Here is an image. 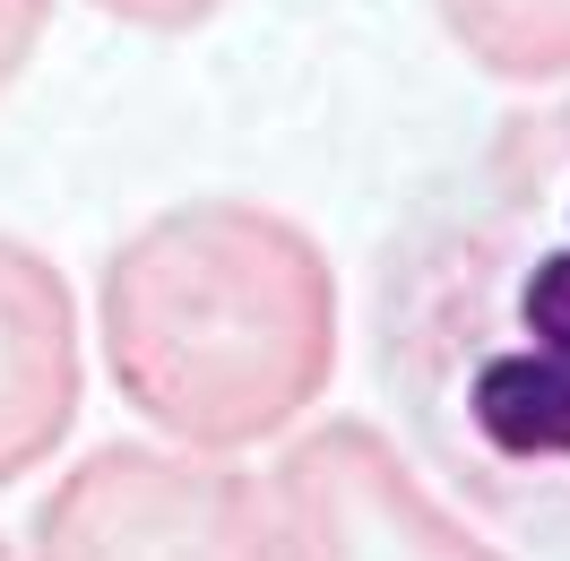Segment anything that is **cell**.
Segmentation results:
<instances>
[{
	"instance_id": "6da1fadb",
	"label": "cell",
	"mask_w": 570,
	"mask_h": 561,
	"mask_svg": "<svg viewBox=\"0 0 570 561\" xmlns=\"http://www.w3.org/2000/svg\"><path fill=\"white\" fill-rule=\"evenodd\" d=\"M381 372L475 510L570 544V105L501 121L406 225Z\"/></svg>"
},
{
	"instance_id": "7a4b0ae2",
	"label": "cell",
	"mask_w": 570,
	"mask_h": 561,
	"mask_svg": "<svg viewBox=\"0 0 570 561\" xmlns=\"http://www.w3.org/2000/svg\"><path fill=\"white\" fill-rule=\"evenodd\" d=\"M96 354L156 441L268 450L337 381V268L321 234L268 199L156 208L96 277Z\"/></svg>"
},
{
	"instance_id": "3957f363",
	"label": "cell",
	"mask_w": 570,
	"mask_h": 561,
	"mask_svg": "<svg viewBox=\"0 0 570 561\" xmlns=\"http://www.w3.org/2000/svg\"><path fill=\"white\" fill-rule=\"evenodd\" d=\"M27 561H277L268 484L174 441H105L36 501Z\"/></svg>"
},
{
	"instance_id": "277c9868",
	"label": "cell",
	"mask_w": 570,
	"mask_h": 561,
	"mask_svg": "<svg viewBox=\"0 0 570 561\" xmlns=\"http://www.w3.org/2000/svg\"><path fill=\"white\" fill-rule=\"evenodd\" d=\"M268 535H277V561H510L363 415L294 423L277 441Z\"/></svg>"
},
{
	"instance_id": "5b68a950",
	"label": "cell",
	"mask_w": 570,
	"mask_h": 561,
	"mask_svg": "<svg viewBox=\"0 0 570 561\" xmlns=\"http://www.w3.org/2000/svg\"><path fill=\"white\" fill-rule=\"evenodd\" d=\"M87 406V328H78L70 277L36 243L0 234V492L78 432Z\"/></svg>"
},
{
	"instance_id": "8992f818",
	"label": "cell",
	"mask_w": 570,
	"mask_h": 561,
	"mask_svg": "<svg viewBox=\"0 0 570 561\" xmlns=\"http://www.w3.org/2000/svg\"><path fill=\"white\" fill-rule=\"evenodd\" d=\"M432 18L501 87H570V0H432Z\"/></svg>"
},
{
	"instance_id": "52a82bcc",
	"label": "cell",
	"mask_w": 570,
	"mask_h": 561,
	"mask_svg": "<svg viewBox=\"0 0 570 561\" xmlns=\"http://www.w3.org/2000/svg\"><path fill=\"white\" fill-rule=\"evenodd\" d=\"M96 18H112V27H130V36H199L225 0H87Z\"/></svg>"
},
{
	"instance_id": "ba28073f",
	"label": "cell",
	"mask_w": 570,
	"mask_h": 561,
	"mask_svg": "<svg viewBox=\"0 0 570 561\" xmlns=\"http://www.w3.org/2000/svg\"><path fill=\"white\" fill-rule=\"evenodd\" d=\"M43 36H52V0H0V96L36 70Z\"/></svg>"
},
{
	"instance_id": "9c48e42d",
	"label": "cell",
	"mask_w": 570,
	"mask_h": 561,
	"mask_svg": "<svg viewBox=\"0 0 570 561\" xmlns=\"http://www.w3.org/2000/svg\"><path fill=\"white\" fill-rule=\"evenodd\" d=\"M0 561H18V544H9V535H0Z\"/></svg>"
}]
</instances>
